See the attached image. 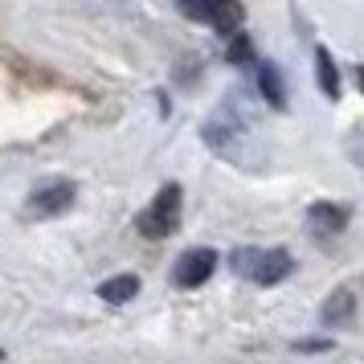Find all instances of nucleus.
Returning <instances> with one entry per match:
<instances>
[{"mask_svg":"<svg viewBox=\"0 0 364 364\" xmlns=\"http://www.w3.org/2000/svg\"><path fill=\"white\" fill-rule=\"evenodd\" d=\"M311 225L319 233H340L348 225V209L344 205H311Z\"/></svg>","mask_w":364,"mask_h":364,"instance_id":"nucleus-7","label":"nucleus"},{"mask_svg":"<svg viewBox=\"0 0 364 364\" xmlns=\"http://www.w3.org/2000/svg\"><path fill=\"white\" fill-rule=\"evenodd\" d=\"M209 21H213V25L221 29V33H230V37H233V29L242 25V9H237V4H213Z\"/></svg>","mask_w":364,"mask_h":364,"instance_id":"nucleus-10","label":"nucleus"},{"mask_svg":"<svg viewBox=\"0 0 364 364\" xmlns=\"http://www.w3.org/2000/svg\"><path fill=\"white\" fill-rule=\"evenodd\" d=\"M99 295L107 299V303H127L132 295H139V279H135V274H115V279H107L99 287Z\"/></svg>","mask_w":364,"mask_h":364,"instance_id":"nucleus-9","label":"nucleus"},{"mask_svg":"<svg viewBox=\"0 0 364 364\" xmlns=\"http://www.w3.org/2000/svg\"><path fill=\"white\" fill-rule=\"evenodd\" d=\"M176 221H181V184H164L156 205L139 217V230H144V237H168L176 230Z\"/></svg>","mask_w":364,"mask_h":364,"instance_id":"nucleus-1","label":"nucleus"},{"mask_svg":"<svg viewBox=\"0 0 364 364\" xmlns=\"http://www.w3.org/2000/svg\"><path fill=\"white\" fill-rule=\"evenodd\" d=\"M315 74H319V90L328 99H340V70H336V62H331V53L323 46L315 50Z\"/></svg>","mask_w":364,"mask_h":364,"instance_id":"nucleus-8","label":"nucleus"},{"mask_svg":"<svg viewBox=\"0 0 364 364\" xmlns=\"http://www.w3.org/2000/svg\"><path fill=\"white\" fill-rule=\"evenodd\" d=\"M70 205H74V184H70V181H53V184L33 188V197H29V213L58 217V213H66Z\"/></svg>","mask_w":364,"mask_h":364,"instance_id":"nucleus-2","label":"nucleus"},{"mask_svg":"<svg viewBox=\"0 0 364 364\" xmlns=\"http://www.w3.org/2000/svg\"><path fill=\"white\" fill-rule=\"evenodd\" d=\"M213 266H217V254L213 250H188L181 262H176V287H184V291H193V287H200V282L213 274Z\"/></svg>","mask_w":364,"mask_h":364,"instance_id":"nucleus-3","label":"nucleus"},{"mask_svg":"<svg viewBox=\"0 0 364 364\" xmlns=\"http://www.w3.org/2000/svg\"><path fill=\"white\" fill-rule=\"evenodd\" d=\"M258 86H262V95L270 107H287V86H282V74L274 62H258Z\"/></svg>","mask_w":364,"mask_h":364,"instance_id":"nucleus-6","label":"nucleus"},{"mask_svg":"<svg viewBox=\"0 0 364 364\" xmlns=\"http://www.w3.org/2000/svg\"><path fill=\"white\" fill-rule=\"evenodd\" d=\"M291 254L287 250H258V258H254V266H250V279L262 282V287H274V282H282L287 274H291Z\"/></svg>","mask_w":364,"mask_h":364,"instance_id":"nucleus-4","label":"nucleus"},{"mask_svg":"<svg viewBox=\"0 0 364 364\" xmlns=\"http://www.w3.org/2000/svg\"><path fill=\"white\" fill-rule=\"evenodd\" d=\"M250 58H254L250 37H246V33H233V41H230V62H233V66H246Z\"/></svg>","mask_w":364,"mask_h":364,"instance_id":"nucleus-11","label":"nucleus"},{"mask_svg":"<svg viewBox=\"0 0 364 364\" xmlns=\"http://www.w3.org/2000/svg\"><path fill=\"white\" fill-rule=\"evenodd\" d=\"M0 360H4V352H0Z\"/></svg>","mask_w":364,"mask_h":364,"instance_id":"nucleus-13","label":"nucleus"},{"mask_svg":"<svg viewBox=\"0 0 364 364\" xmlns=\"http://www.w3.org/2000/svg\"><path fill=\"white\" fill-rule=\"evenodd\" d=\"M352 315H356V295H352L348 287H340V291L323 303V323H328V328H348Z\"/></svg>","mask_w":364,"mask_h":364,"instance_id":"nucleus-5","label":"nucleus"},{"mask_svg":"<svg viewBox=\"0 0 364 364\" xmlns=\"http://www.w3.org/2000/svg\"><path fill=\"white\" fill-rule=\"evenodd\" d=\"M299 352H323V348H328V344H323V340H299Z\"/></svg>","mask_w":364,"mask_h":364,"instance_id":"nucleus-12","label":"nucleus"}]
</instances>
